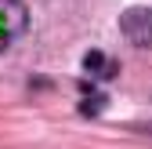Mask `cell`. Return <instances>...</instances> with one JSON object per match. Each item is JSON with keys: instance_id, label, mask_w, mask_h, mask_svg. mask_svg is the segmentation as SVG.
<instances>
[{"instance_id": "cell-5", "label": "cell", "mask_w": 152, "mask_h": 149, "mask_svg": "<svg viewBox=\"0 0 152 149\" xmlns=\"http://www.w3.org/2000/svg\"><path fill=\"white\" fill-rule=\"evenodd\" d=\"M130 131H138V135H148V138H152V124H134Z\"/></svg>"}, {"instance_id": "cell-3", "label": "cell", "mask_w": 152, "mask_h": 149, "mask_svg": "<svg viewBox=\"0 0 152 149\" xmlns=\"http://www.w3.org/2000/svg\"><path fill=\"white\" fill-rule=\"evenodd\" d=\"M116 62L109 58L105 51H87L83 55V73H87V80H94V84H105V80H112L116 77Z\"/></svg>"}, {"instance_id": "cell-1", "label": "cell", "mask_w": 152, "mask_h": 149, "mask_svg": "<svg viewBox=\"0 0 152 149\" xmlns=\"http://www.w3.org/2000/svg\"><path fill=\"white\" fill-rule=\"evenodd\" d=\"M29 29V7L22 0H0V55Z\"/></svg>"}, {"instance_id": "cell-4", "label": "cell", "mask_w": 152, "mask_h": 149, "mask_svg": "<svg viewBox=\"0 0 152 149\" xmlns=\"http://www.w3.org/2000/svg\"><path fill=\"white\" fill-rule=\"evenodd\" d=\"M83 102H80V109H83V117H94V113H102V109H105V91H98V84H94V80H83Z\"/></svg>"}, {"instance_id": "cell-2", "label": "cell", "mask_w": 152, "mask_h": 149, "mask_svg": "<svg viewBox=\"0 0 152 149\" xmlns=\"http://www.w3.org/2000/svg\"><path fill=\"white\" fill-rule=\"evenodd\" d=\"M120 29L134 47H152V7H130L120 15Z\"/></svg>"}]
</instances>
